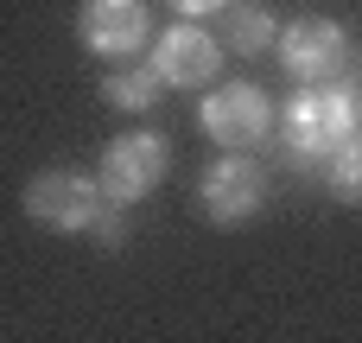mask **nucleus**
<instances>
[{
  "label": "nucleus",
  "instance_id": "5",
  "mask_svg": "<svg viewBox=\"0 0 362 343\" xmlns=\"http://www.w3.org/2000/svg\"><path fill=\"white\" fill-rule=\"evenodd\" d=\"M165 165H172V146L159 140V134H146V127H134V134H121L115 146H108V159H102V191H108V204H140L159 178H165Z\"/></svg>",
  "mask_w": 362,
  "mask_h": 343
},
{
  "label": "nucleus",
  "instance_id": "6",
  "mask_svg": "<svg viewBox=\"0 0 362 343\" xmlns=\"http://www.w3.org/2000/svg\"><path fill=\"white\" fill-rule=\"evenodd\" d=\"M197 121H204V127H210V140H223L229 153H248V146H261V140H267L274 108H267V95H261L255 83H229V89H210V95H204Z\"/></svg>",
  "mask_w": 362,
  "mask_h": 343
},
{
  "label": "nucleus",
  "instance_id": "12",
  "mask_svg": "<svg viewBox=\"0 0 362 343\" xmlns=\"http://www.w3.org/2000/svg\"><path fill=\"white\" fill-rule=\"evenodd\" d=\"M172 13H185V19H197V13H216V6H229V0H165Z\"/></svg>",
  "mask_w": 362,
  "mask_h": 343
},
{
  "label": "nucleus",
  "instance_id": "8",
  "mask_svg": "<svg viewBox=\"0 0 362 343\" xmlns=\"http://www.w3.org/2000/svg\"><path fill=\"white\" fill-rule=\"evenodd\" d=\"M153 70H159V83H172V89H197V83H210L216 70H223V45L204 32V25H172V32H159V45H153Z\"/></svg>",
  "mask_w": 362,
  "mask_h": 343
},
{
  "label": "nucleus",
  "instance_id": "2",
  "mask_svg": "<svg viewBox=\"0 0 362 343\" xmlns=\"http://www.w3.org/2000/svg\"><path fill=\"white\" fill-rule=\"evenodd\" d=\"M356 140V95L344 89H299L286 102V153L305 159H331L337 146Z\"/></svg>",
  "mask_w": 362,
  "mask_h": 343
},
{
  "label": "nucleus",
  "instance_id": "9",
  "mask_svg": "<svg viewBox=\"0 0 362 343\" xmlns=\"http://www.w3.org/2000/svg\"><path fill=\"white\" fill-rule=\"evenodd\" d=\"M216 38H229V51H267L280 32H274L267 6H229V13H223V32H216Z\"/></svg>",
  "mask_w": 362,
  "mask_h": 343
},
{
  "label": "nucleus",
  "instance_id": "7",
  "mask_svg": "<svg viewBox=\"0 0 362 343\" xmlns=\"http://www.w3.org/2000/svg\"><path fill=\"white\" fill-rule=\"evenodd\" d=\"M76 38L95 57H134L153 38V13H146V0H83Z\"/></svg>",
  "mask_w": 362,
  "mask_h": 343
},
{
  "label": "nucleus",
  "instance_id": "3",
  "mask_svg": "<svg viewBox=\"0 0 362 343\" xmlns=\"http://www.w3.org/2000/svg\"><path fill=\"white\" fill-rule=\"evenodd\" d=\"M274 51L299 89H337L350 76V32L337 19H293L274 38Z\"/></svg>",
  "mask_w": 362,
  "mask_h": 343
},
{
  "label": "nucleus",
  "instance_id": "10",
  "mask_svg": "<svg viewBox=\"0 0 362 343\" xmlns=\"http://www.w3.org/2000/svg\"><path fill=\"white\" fill-rule=\"evenodd\" d=\"M102 95H108L115 108H153V102L165 95V83H159V70H153V64H140V70H108Z\"/></svg>",
  "mask_w": 362,
  "mask_h": 343
},
{
  "label": "nucleus",
  "instance_id": "11",
  "mask_svg": "<svg viewBox=\"0 0 362 343\" xmlns=\"http://www.w3.org/2000/svg\"><path fill=\"white\" fill-rule=\"evenodd\" d=\"M325 185H331L337 204H362V140L337 146V153L325 159Z\"/></svg>",
  "mask_w": 362,
  "mask_h": 343
},
{
  "label": "nucleus",
  "instance_id": "4",
  "mask_svg": "<svg viewBox=\"0 0 362 343\" xmlns=\"http://www.w3.org/2000/svg\"><path fill=\"white\" fill-rule=\"evenodd\" d=\"M261 204H267V172H261L248 153L216 159V165L204 172V185H197V210H204L216 229H242L248 216H261Z\"/></svg>",
  "mask_w": 362,
  "mask_h": 343
},
{
  "label": "nucleus",
  "instance_id": "1",
  "mask_svg": "<svg viewBox=\"0 0 362 343\" xmlns=\"http://www.w3.org/2000/svg\"><path fill=\"white\" fill-rule=\"evenodd\" d=\"M19 204L38 229H64V236H95V223L108 216V191L89 172H38L19 191Z\"/></svg>",
  "mask_w": 362,
  "mask_h": 343
}]
</instances>
